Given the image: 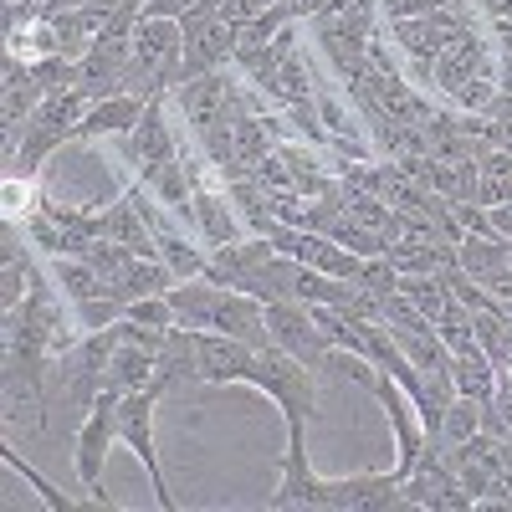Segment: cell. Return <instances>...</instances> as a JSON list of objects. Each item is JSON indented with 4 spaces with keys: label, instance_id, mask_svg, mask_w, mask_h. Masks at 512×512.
<instances>
[{
    "label": "cell",
    "instance_id": "cell-7",
    "mask_svg": "<svg viewBox=\"0 0 512 512\" xmlns=\"http://www.w3.org/2000/svg\"><path fill=\"white\" fill-rule=\"evenodd\" d=\"M267 333H272V344H282L287 354H297L308 369H318V374H328L333 369V338L318 328V318H313V308L308 303H267Z\"/></svg>",
    "mask_w": 512,
    "mask_h": 512
},
{
    "label": "cell",
    "instance_id": "cell-8",
    "mask_svg": "<svg viewBox=\"0 0 512 512\" xmlns=\"http://www.w3.org/2000/svg\"><path fill=\"white\" fill-rule=\"evenodd\" d=\"M164 103H169V93H154L144 118H139V128L123 139V154H128V164H134L139 185H149L169 159H180V139H175V123L164 118Z\"/></svg>",
    "mask_w": 512,
    "mask_h": 512
},
{
    "label": "cell",
    "instance_id": "cell-3",
    "mask_svg": "<svg viewBox=\"0 0 512 512\" xmlns=\"http://www.w3.org/2000/svg\"><path fill=\"white\" fill-rule=\"evenodd\" d=\"M118 400H123V395L103 390V395L93 400V410L82 415V425H77V441H72V466H77L82 497H88L93 507H103V512H113V507H118V502L108 497V487H103L108 446L118 441Z\"/></svg>",
    "mask_w": 512,
    "mask_h": 512
},
{
    "label": "cell",
    "instance_id": "cell-17",
    "mask_svg": "<svg viewBox=\"0 0 512 512\" xmlns=\"http://www.w3.org/2000/svg\"><path fill=\"white\" fill-rule=\"evenodd\" d=\"M477 431H482V405L472 395H456L446 405V415H441V451L456 446V441H472Z\"/></svg>",
    "mask_w": 512,
    "mask_h": 512
},
{
    "label": "cell",
    "instance_id": "cell-13",
    "mask_svg": "<svg viewBox=\"0 0 512 512\" xmlns=\"http://www.w3.org/2000/svg\"><path fill=\"white\" fill-rule=\"evenodd\" d=\"M180 277L169 272L159 256H134V262L123 267V277L113 282V292L123 297V303H134V297H154V292H169Z\"/></svg>",
    "mask_w": 512,
    "mask_h": 512
},
{
    "label": "cell",
    "instance_id": "cell-11",
    "mask_svg": "<svg viewBox=\"0 0 512 512\" xmlns=\"http://www.w3.org/2000/svg\"><path fill=\"white\" fill-rule=\"evenodd\" d=\"M144 108H149V98L144 93H113V98H98V103H88V113H82V123H77V134L72 139H128L139 128V118H144Z\"/></svg>",
    "mask_w": 512,
    "mask_h": 512
},
{
    "label": "cell",
    "instance_id": "cell-19",
    "mask_svg": "<svg viewBox=\"0 0 512 512\" xmlns=\"http://www.w3.org/2000/svg\"><path fill=\"white\" fill-rule=\"evenodd\" d=\"M431 11H466V0H379V16H384V21L431 16Z\"/></svg>",
    "mask_w": 512,
    "mask_h": 512
},
{
    "label": "cell",
    "instance_id": "cell-16",
    "mask_svg": "<svg viewBox=\"0 0 512 512\" xmlns=\"http://www.w3.org/2000/svg\"><path fill=\"white\" fill-rule=\"evenodd\" d=\"M0 461H6V466H11V472H21V482H31V487L41 492V502H47L52 512H72V507H77V497H67V492H62V487H57L52 477H41V472H36V466H31V461H21V451H16L11 441H6V446H0Z\"/></svg>",
    "mask_w": 512,
    "mask_h": 512
},
{
    "label": "cell",
    "instance_id": "cell-20",
    "mask_svg": "<svg viewBox=\"0 0 512 512\" xmlns=\"http://www.w3.org/2000/svg\"><path fill=\"white\" fill-rule=\"evenodd\" d=\"M328 6H333V0H287V11H292L297 21H318Z\"/></svg>",
    "mask_w": 512,
    "mask_h": 512
},
{
    "label": "cell",
    "instance_id": "cell-1",
    "mask_svg": "<svg viewBox=\"0 0 512 512\" xmlns=\"http://www.w3.org/2000/svg\"><path fill=\"white\" fill-rule=\"evenodd\" d=\"M169 308H175V323H185V328L231 333V338H241V344H251V349H267L272 344V333H267V303H262V297H251V292L190 277V282L169 287Z\"/></svg>",
    "mask_w": 512,
    "mask_h": 512
},
{
    "label": "cell",
    "instance_id": "cell-5",
    "mask_svg": "<svg viewBox=\"0 0 512 512\" xmlns=\"http://www.w3.org/2000/svg\"><path fill=\"white\" fill-rule=\"evenodd\" d=\"M466 26H477L472 11H431V16L390 21V36H395V47L410 57V72H415L420 88H431V67H436V57L451 47V41H456Z\"/></svg>",
    "mask_w": 512,
    "mask_h": 512
},
{
    "label": "cell",
    "instance_id": "cell-10",
    "mask_svg": "<svg viewBox=\"0 0 512 512\" xmlns=\"http://www.w3.org/2000/svg\"><path fill=\"white\" fill-rule=\"evenodd\" d=\"M190 338H195V379L200 384H246L251 359H256L251 344H241L231 333H200V328H190Z\"/></svg>",
    "mask_w": 512,
    "mask_h": 512
},
{
    "label": "cell",
    "instance_id": "cell-22",
    "mask_svg": "<svg viewBox=\"0 0 512 512\" xmlns=\"http://www.w3.org/2000/svg\"><path fill=\"white\" fill-rule=\"evenodd\" d=\"M477 11L487 21H497V16H512V0H477Z\"/></svg>",
    "mask_w": 512,
    "mask_h": 512
},
{
    "label": "cell",
    "instance_id": "cell-15",
    "mask_svg": "<svg viewBox=\"0 0 512 512\" xmlns=\"http://www.w3.org/2000/svg\"><path fill=\"white\" fill-rule=\"evenodd\" d=\"M31 67V77L41 82L47 93H72V88H82V57H31L26 62Z\"/></svg>",
    "mask_w": 512,
    "mask_h": 512
},
{
    "label": "cell",
    "instance_id": "cell-21",
    "mask_svg": "<svg viewBox=\"0 0 512 512\" xmlns=\"http://www.w3.org/2000/svg\"><path fill=\"white\" fill-rule=\"evenodd\" d=\"M492 41H502V52H512V16H497L492 21Z\"/></svg>",
    "mask_w": 512,
    "mask_h": 512
},
{
    "label": "cell",
    "instance_id": "cell-4",
    "mask_svg": "<svg viewBox=\"0 0 512 512\" xmlns=\"http://www.w3.org/2000/svg\"><path fill=\"white\" fill-rule=\"evenodd\" d=\"M164 390H169V379L159 374L149 390H134V395H123V400H118V441L144 461V472H149V487H154L159 507H164V512H175V492H169V482H164L159 446H154V410H159Z\"/></svg>",
    "mask_w": 512,
    "mask_h": 512
},
{
    "label": "cell",
    "instance_id": "cell-14",
    "mask_svg": "<svg viewBox=\"0 0 512 512\" xmlns=\"http://www.w3.org/2000/svg\"><path fill=\"white\" fill-rule=\"evenodd\" d=\"M451 379H456V395H472L477 405H487L497 395V369L482 354V344L466 349V354H451Z\"/></svg>",
    "mask_w": 512,
    "mask_h": 512
},
{
    "label": "cell",
    "instance_id": "cell-12",
    "mask_svg": "<svg viewBox=\"0 0 512 512\" xmlns=\"http://www.w3.org/2000/svg\"><path fill=\"white\" fill-rule=\"evenodd\" d=\"M313 62H308V52L303 47H297L277 72H272V82H267V88H256V93H267L272 103H282V108H292V103H313Z\"/></svg>",
    "mask_w": 512,
    "mask_h": 512
},
{
    "label": "cell",
    "instance_id": "cell-9",
    "mask_svg": "<svg viewBox=\"0 0 512 512\" xmlns=\"http://www.w3.org/2000/svg\"><path fill=\"white\" fill-rule=\"evenodd\" d=\"M477 77H497V47L477 31V26H466L451 47L436 57V67H431V88L436 93H446V98H456L466 82H477Z\"/></svg>",
    "mask_w": 512,
    "mask_h": 512
},
{
    "label": "cell",
    "instance_id": "cell-2",
    "mask_svg": "<svg viewBox=\"0 0 512 512\" xmlns=\"http://www.w3.org/2000/svg\"><path fill=\"white\" fill-rule=\"evenodd\" d=\"M246 384H251V390H262L282 410L287 436H308V420H313V405H318V369H308L282 344H267V349H256Z\"/></svg>",
    "mask_w": 512,
    "mask_h": 512
},
{
    "label": "cell",
    "instance_id": "cell-18",
    "mask_svg": "<svg viewBox=\"0 0 512 512\" xmlns=\"http://www.w3.org/2000/svg\"><path fill=\"white\" fill-rule=\"evenodd\" d=\"M123 318L139 323V328H175V308H169V292H154V297H134L123 303Z\"/></svg>",
    "mask_w": 512,
    "mask_h": 512
},
{
    "label": "cell",
    "instance_id": "cell-6",
    "mask_svg": "<svg viewBox=\"0 0 512 512\" xmlns=\"http://www.w3.org/2000/svg\"><path fill=\"white\" fill-rule=\"evenodd\" d=\"M364 390L379 400L384 420H390V431H395V477L405 482V477L415 472V466H420V456L431 451V431H425V420H420L415 400L400 390V384H395L390 374H379V369H374V379L364 384Z\"/></svg>",
    "mask_w": 512,
    "mask_h": 512
}]
</instances>
